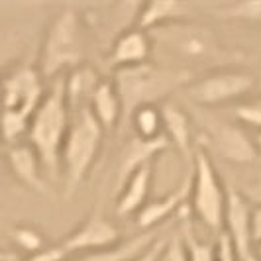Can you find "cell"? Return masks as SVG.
Returning <instances> with one entry per match:
<instances>
[{"instance_id": "cell-31", "label": "cell", "mask_w": 261, "mask_h": 261, "mask_svg": "<svg viewBox=\"0 0 261 261\" xmlns=\"http://www.w3.org/2000/svg\"><path fill=\"white\" fill-rule=\"evenodd\" d=\"M251 242L253 248L261 246V204L251 206Z\"/></svg>"}, {"instance_id": "cell-14", "label": "cell", "mask_w": 261, "mask_h": 261, "mask_svg": "<svg viewBox=\"0 0 261 261\" xmlns=\"http://www.w3.org/2000/svg\"><path fill=\"white\" fill-rule=\"evenodd\" d=\"M153 51V39L151 36L140 30V28L132 26L124 30L122 34H118L114 43L110 45L108 51V65L114 67L116 71L120 69H128V67L144 65L149 61Z\"/></svg>"}, {"instance_id": "cell-10", "label": "cell", "mask_w": 261, "mask_h": 261, "mask_svg": "<svg viewBox=\"0 0 261 261\" xmlns=\"http://www.w3.org/2000/svg\"><path fill=\"white\" fill-rule=\"evenodd\" d=\"M222 234L228 236L238 261H248L255 255V248L251 242V202L248 196L234 187L226 189Z\"/></svg>"}, {"instance_id": "cell-22", "label": "cell", "mask_w": 261, "mask_h": 261, "mask_svg": "<svg viewBox=\"0 0 261 261\" xmlns=\"http://www.w3.org/2000/svg\"><path fill=\"white\" fill-rule=\"evenodd\" d=\"M208 14L224 22H240L261 26V0H238V2H218L206 6Z\"/></svg>"}, {"instance_id": "cell-24", "label": "cell", "mask_w": 261, "mask_h": 261, "mask_svg": "<svg viewBox=\"0 0 261 261\" xmlns=\"http://www.w3.org/2000/svg\"><path fill=\"white\" fill-rule=\"evenodd\" d=\"M32 118L14 110H0V142L6 145L26 142Z\"/></svg>"}, {"instance_id": "cell-36", "label": "cell", "mask_w": 261, "mask_h": 261, "mask_svg": "<svg viewBox=\"0 0 261 261\" xmlns=\"http://www.w3.org/2000/svg\"><path fill=\"white\" fill-rule=\"evenodd\" d=\"M255 255H257V259L261 261V246L259 248H255Z\"/></svg>"}, {"instance_id": "cell-11", "label": "cell", "mask_w": 261, "mask_h": 261, "mask_svg": "<svg viewBox=\"0 0 261 261\" xmlns=\"http://www.w3.org/2000/svg\"><path fill=\"white\" fill-rule=\"evenodd\" d=\"M208 142L218 155L234 165H249L259 157L253 138H249L246 128L236 124L214 122L208 128Z\"/></svg>"}, {"instance_id": "cell-17", "label": "cell", "mask_w": 261, "mask_h": 261, "mask_svg": "<svg viewBox=\"0 0 261 261\" xmlns=\"http://www.w3.org/2000/svg\"><path fill=\"white\" fill-rule=\"evenodd\" d=\"M169 147L167 138H159V140H151V142H145L140 140L136 136H132L130 140L126 142V145L122 147L120 151V159H118V167H116V189L120 191L122 185L130 179L132 175L140 167L153 163L159 153H163L165 149Z\"/></svg>"}, {"instance_id": "cell-7", "label": "cell", "mask_w": 261, "mask_h": 261, "mask_svg": "<svg viewBox=\"0 0 261 261\" xmlns=\"http://www.w3.org/2000/svg\"><path fill=\"white\" fill-rule=\"evenodd\" d=\"M43 81L38 65L10 69L0 83V110H14L32 118L47 91Z\"/></svg>"}, {"instance_id": "cell-32", "label": "cell", "mask_w": 261, "mask_h": 261, "mask_svg": "<svg viewBox=\"0 0 261 261\" xmlns=\"http://www.w3.org/2000/svg\"><path fill=\"white\" fill-rule=\"evenodd\" d=\"M16 57V43L14 41H0V75L8 63H12Z\"/></svg>"}, {"instance_id": "cell-34", "label": "cell", "mask_w": 261, "mask_h": 261, "mask_svg": "<svg viewBox=\"0 0 261 261\" xmlns=\"http://www.w3.org/2000/svg\"><path fill=\"white\" fill-rule=\"evenodd\" d=\"M0 261H22V257L16 251H8V249H0Z\"/></svg>"}, {"instance_id": "cell-3", "label": "cell", "mask_w": 261, "mask_h": 261, "mask_svg": "<svg viewBox=\"0 0 261 261\" xmlns=\"http://www.w3.org/2000/svg\"><path fill=\"white\" fill-rule=\"evenodd\" d=\"M102 140L105 130L94 120L89 106L71 112V124L61 149V175L65 183V198L75 195L79 187L91 175L100 153Z\"/></svg>"}, {"instance_id": "cell-35", "label": "cell", "mask_w": 261, "mask_h": 261, "mask_svg": "<svg viewBox=\"0 0 261 261\" xmlns=\"http://www.w3.org/2000/svg\"><path fill=\"white\" fill-rule=\"evenodd\" d=\"M253 144H255V149H257V155H261V132H257L253 136Z\"/></svg>"}, {"instance_id": "cell-30", "label": "cell", "mask_w": 261, "mask_h": 261, "mask_svg": "<svg viewBox=\"0 0 261 261\" xmlns=\"http://www.w3.org/2000/svg\"><path fill=\"white\" fill-rule=\"evenodd\" d=\"M167 238L169 236L167 234H163V236H159L155 242L151 244V248H147L140 255V257H136V259H132V261H155L159 255H161V251H163V248H165V244H167Z\"/></svg>"}, {"instance_id": "cell-19", "label": "cell", "mask_w": 261, "mask_h": 261, "mask_svg": "<svg viewBox=\"0 0 261 261\" xmlns=\"http://www.w3.org/2000/svg\"><path fill=\"white\" fill-rule=\"evenodd\" d=\"M159 236H163V232L159 228L157 230H149V232H142L140 236L122 240L114 248L75 255V257H69L67 261H132L136 259V257H140L147 248H151V244L155 242Z\"/></svg>"}, {"instance_id": "cell-38", "label": "cell", "mask_w": 261, "mask_h": 261, "mask_svg": "<svg viewBox=\"0 0 261 261\" xmlns=\"http://www.w3.org/2000/svg\"><path fill=\"white\" fill-rule=\"evenodd\" d=\"M257 87H259V91H261V75H259V79H257Z\"/></svg>"}, {"instance_id": "cell-33", "label": "cell", "mask_w": 261, "mask_h": 261, "mask_svg": "<svg viewBox=\"0 0 261 261\" xmlns=\"http://www.w3.org/2000/svg\"><path fill=\"white\" fill-rule=\"evenodd\" d=\"M248 195L253 196V198H257V200H259L257 204H261V173H259V177H257V179L251 183V187L248 189Z\"/></svg>"}, {"instance_id": "cell-9", "label": "cell", "mask_w": 261, "mask_h": 261, "mask_svg": "<svg viewBox=\"0 0 261 261\" xmlns=\"http://www.w3.org/2000/svg\"><path fill=\"white\" fill-rule=\"evenodd\" d=\"M120 242L122 230L112 220H108L100 210V204H96L91 214L59 242V246L65 249L67 257H75L91 251L114 248Z\"/></svg>"}, {"instance_id": "cell-26", "label": "cell", "mask_w": 261, "mask_h": 261, "mask_svg": "<svg viewBox=\"0 0 261 261\" xmlns=\"http://www.w3.org/2000/svg\"><path fill=\"white\" fill-rule=\"evenodd\" d=\"M12 240L16 244V248L20 251H24L28 255H34L41 249H45L49 244L45 242V236L39 230H36L34 226H16L12 230Z\"/></svg>"}, {"instance_id": "cell-2", "label": "cell", "mask_w": 261, "mask_h": 261, "mask_svg": "<svg viewBox=\"0 0 261 261\" xmlns=\"http://www.w3.org/2000/svg\"><path fill=\"white\" fill-rule=\"evenodd\" d=\"M191 81L193 73L187 69L157 65L151 61L116 71L112 85L122 106V122H128L132 112L142 106L167 102L173 92L183 91Z\"/></svg>"}, {"instance_id": "cell-39", "label": "cell", "mask_w": 261, "mask_h": 261, "mask_svg": "<svg viewBox=\"0 0 261 261\" xmlns=\"http://www.w3.org/2000/svg\"><path fill=\"white\" fill-rule=\"evenodd\" d=\"M0 144H2V142H0Z\"/></svg>"}, {"instance_id": "cell-8", "label": "cell", "mask_w": 261, "mask_h": 261, "mask_svg": "<svg viewBox=\"0 0 261 261\" xmlns=\"http://www.w3.org/2000/svg\"><path fill=\"white\" fill-rule=\"evenodd\" d=\"M151 39L163 41L173 53L185 59H218L226 55L222 45L208 28L196 26L193 22H181L159 28L149 34Z\"/></svg>"}, {"instance_id": "cell-23", "label": "cell", "mask_w": 261, "mask_h": 261, "mask_svg": "<svg viewBox=\"0 0 261 261\" xmlns=\"http://www.w3.org/2000/svg\"><path fill=\"white\" fill-rule=\"evenodd\" d=\"M128 124L132 126V132L136 138L151 142L163 138V114H161V106L147 105L142 106L138 110L132 112Z\"/></svg>"}, {"instance_id": "cell-1", "label": "cell", "mask_w": 261, "mask_h": 261, "mask_svg": "<svg viewBox=\"0 0 261 261\" xmlns=\"http://www.w3.org/2000/svg\"><path fill=\"white\" fill-rule=\"evenodd\" d=\"M71 124V108L65 94V77H57L47 87L43 100L30 120L26 142L38 153L47 181L61 175V149Z\"/></svg>"}, {"instance_id": "cell-4", "label": "cell", "mask_w": 261, "mask_h": 261, "mask_svg": "<svg viewBox=\"0 0 261 261\" xmlns=\"http://www.w3.org/2000/svg\"><path fill=\"white\" fill-rule=\"evenodd\" d=\"M83 22L73 6H65L53 16L39 49L38 69L45 81L63 77V71L83 65Z\"/></svg>"}, {"instance_id": "cell-16", "label": "cell", "mask_w": 261, "mask_h": 261, "mask_svg": "<svg viewBox=\"0 0 261 261\" xmlns=\"http://www.w3.org/2000/svg\"><path fill=\"white\" fill-rule=\"evenodd\" d=\"M193 18V4L191 2H177V0H151L140 6L134 26L144 30L147 34L159 28L191 22Z\"/></svg>"}, {"instance_id": "cell-28", "label": "cell", "mask_w": 261, "mask_h": 261, "mask_svg": "<svg viewBox=\"0 0 261 261\" xmlns=\"http://www.w3.org/2000/svg\"><path fill=\"white\" fill-rule=\"evenodd\" d=\"M155 261H189L187 259V248H185L181 232H171L167 244Z\"/></svg>"}, {"instance_id": "cell-29", "label": "cell", "mask_w": 261, "mask_h": 261, "mask_svg": "<svg viewBox=\"0 0 261 261\" xmlns=\"http://www.w3.org/2000/svg\"><path fill=\"white\" fill-rule=\"evenodd\" d=\"M216 261H238L236 257V251L228 240L226 234H218L216 236Z\"/></svg>"}, {"instance_id": "cell-5", "label": "cell", "mask_w": 261, "mask_h": 261, "mask_svg": "<svg viewBox=\"0 0 261 261\" xmlns=\"http://www.w3.org/2000/svg\"><path fill=\"white\" fill-rule=\"evenodd\" d=\"M191 208L198 222L214 234H222L226 187L204 145H198L191 165Z\"/></svg>"}, {"instance_id": "cell-37", "label": "cell", "mask_w": 261, "mask_h": 261, "mask_svg": "<svg viewBox=\"0 0 261 261\" xmlns=\"http://www.w3.org/2000/svg\"><path fill=\"white\" fill-rule=\"evenodd\" d=\"M248 261H259V259H257V255H253V257H249Z\"/></svg>"}, {"instance_id": "cell-25", "label": "cell", "mask_w": 261, "mask_h": 261, "mask_svg": "<svg viewBox=\"0 0 261 261\" xmlns=\"http://www.w3.org/2000/svg\"><path fill=\"white\" fill-rule=\"evenodd\" d=\"M179 232L183 236L185 248H187V259L189 261H216V244L214 242H204L196 236L193 224L185 218L181 222Z\"/></svg>"}, {"instance_id": "cell-21", "label": "cell", "mask_w": 261, "mask_h": 261, "mask_svg": "<svg viewBox=\"0 0 261 261\" xmlns=\"http://www.w3.org/2000/svg\"><path fill=\"white\" fill-rule=\"evenodd\" d=\"M102 79L98 77V73L87 65H79L73 71H69L65 75V94L67 102L71 112L87 108L91 102V96L94 89L98 87Z\"/></svg>"}, {"instance_id": "cell-18", "label": "cell", "mask_w": 261, "mask_h": 261, "mask_svg": "<svg viewBox=\"0 0 261 261\" xmlns=\"http://www.w3.org/2000/svg\"><path fill=\"white\" fill-rule=\"evenodd\" d=\"M151 187H153V163L140 167L122 185L120 195L116 198V208H114L116 216L120 218L136 216L149 200Z\"/></svg>"}, {"instance_id": "cell-12", "label": "cell", "mask_w": 261, "mask_h": 261, "mask_svg": "<svg viewBox=\"0 0 261 261\" xmlns=\"http://www.w3.org/2000/svg\"><path fill=\"white\" fill-rule=\"evenodd\" d=\"M6 165L10 173L14 175V179L20 185H24L26 189L39 193V195H47L49 187H47V177L43 173L41 161H39L38 153L28 142H20L6 147Z\"/></svg>"}, {"instance_id": "cell-27", "label": "cell", "mask_w": 261, "mask_h": 261, "mask_svg": "<svg viewBox=\"0 0 261 261\" xmlns=\"http://www.w3.org/2000/svg\"><path fill=\"white\" fill-rule=\"evenodd\" d=\"M234 118L242 128H253L261 132V96L238 102L234 108Z\"/></svg>"}, {"instance_id": "cell-15", "label": "cell", "mask_w": 261, "mask_h": 261, "mask_svg": "<svg viewBox=\"0 0 261 261\" xmlns=\"http://www.w3.org/2000/svg\"><path fill=\"white\" fill-rule=\"evenodd\" d=\"M161 114H163V136L167 138L169 145H173L179 151V155L183 157L185 163L191 169L196 151L191 118L173 100H167L161 105Z\"/></svg>"}, {"instance_id": "cell-20", "label": "cell", "mask_w": 261, "mask_h": 261, "mask_svg": "<svg viewBox=\"0 0 261 261\" xmlns=\"http://www.w3.org/2000/svg\"><path fill=\"white\" fill-rule=\"evenodd\" d=\"M89 110L98 122V126L106 132H112L122 122V106L118 92L112 85V81H100L98 87L94 89L89 102Z\"/></svg>"}, {"instance_id": "cell-13", "label": "cell", "mask_w": 261, "mask_h": 261, "mask_svg": "<svg viewBox=\"0 0 261 261\" xmlns=\"http://www.w3.org/2000/svg\"><path fill=\"white\" fill-rule=\"evenodd\" d=\"M191 198V171L187 173L181 183L177 185L171 193L159 196V198H151L145 202V206L134 218H136V226L144 232L149 230H157L165 220L173 218V214L177 210H181L189 202Z\"/></svg>"}, {"instance_id": "cell-6", "label": "cell", "mask_w": 261, "mask_h": 261, "mask_svg": "<svg viewBox=\"0 0 261 261\" xmlns=\"http://www.w3.org/2000/svg\"><path fill=\"white\" fill-rule=\"evenodd\" d=\"M257 87V77L240 69H214L193 79L183 91L198 106H220L246 98Z\"/></svg>"}]
</instances>
